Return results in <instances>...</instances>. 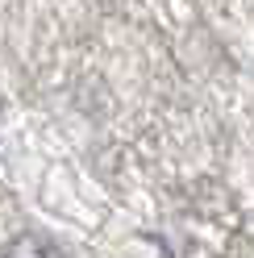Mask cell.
<instances>
[{"label":"cell","instance_id":"obj_1","mask_svg":"<svg viewBox=\"0 0 254 258\" xmlns=\"http://www.w3.org/2000/svg\"><path fill=\"white\" fill-rule=\"evenodd\" d=\"M0 258H62V250L46 233H17L0 250Z\"/></svg>","mask_w":254,"mask_h":258}]
</instances>
